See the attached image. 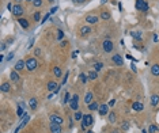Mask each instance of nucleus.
Wrapping results in <instances>:
<instances>
[{
  "mask_svg": "<svg viewBox=\"0 0 159 133\" xmlns=\"http://www.w3.org/2000/svg\"><path fill=\"white\" fill-rule=\"evenodd\" d=\"M83 124H82V128L83 129H86V126H90V125H92V116L91 114H85V116H83Z\"/></svg>",
  "mask_w": 159,
  "mask_h": 133,
  "instance_id": "1",
  "label": "nucleus"
},
{
  "mask_svg": "<svg viewBox=\"0 0 159 133\" xmlns=\"http://www.w3.org/2000/svg\"><path fill=\"white\" fill-rule=\"evenodd\" d=\"M136 8L140 10V11H143V12H147L148 11V4L146 0H136Z\"/></svg>",
  "mask_w": 159,
  "mask_h": 133,
  "instance_id": "2",
  "label": "nucleus"
},
{
  "mask_svg": "<svg viewBox=\"0 0 159 133\" xmlns=\"http://www.w3.org/2000/svg\"><path fill=\"white\" fill-rule=\"evenodd\" d=\"M102 48H104V50L106 52V53H110L111 50H113V42H111L110 40H105L104 41V44H102Z\"/></svg>",
  "mask_w": 159,
  "mask_h": 133,
  "instance_id": "3",
  "label": "nucleus"
},
{
  "mask_svg": "<svg viewBox=\"0 0 159 133\" xmlns=\"http://www.w3.org/2000/svg\"><path fill=\"white\" fill-rule=\"evenodd\" d=\"M26 68L29 71H34L37 68V60L35 59H29L26 60Z\"/></svg>",
  "mask_w": 159,
  "mask_h": 133,
  "instance_id": "4",
  "label": "nucleus"
},
{
  "mask_svg": "<svg viewBox=\"0 0 159 133\" xmlns=\"http://www.w3.org/2000/svg\"><path fill=\"white\" fill-rule=\"evenodd\" d=\"M78 102H79V97L75 94L73 97H72V99L69 101V106H71L72 110H78Z\"/></svg>",
  "mask_w": 159,
  "mask_h": 133,
  "instance_id": "5",
  "label": "nucleus"
},
{
  "mask_svg": "<svg viewBox=\"0 0 159 133\" xmlns=\"http://www.w3.org/2000/svg\"><path fill=\"white\" fill-rule=\"evenodd\" d=\"M49 120H50V122H53V124H59V125H61V124L64 122V120H63L60 116H57V114H50Z\"/></svg>",
  "mask_w": 159,
  "mask_h": 133,
  "instance_id": "6",
  "label": "nucleus"
},
{
  "mask_svg": "<svg viewBox=\"0 0 159 133\" xmlns=\"http://www.w3.org/2000/svg\"><path fill=\"white\" fill-rule=\"evenodd\" d=\"M12 14H14L15 16H21V15L23 14V7H22L21 4L14 6V8H12Z\"/></svg>",
  "mask_w": 159,
  "mask_h": 133,
  "instance_id": "7",
  "label": "nucleus"
},
{
  "mask_svg": "<svg viewBox=\"0 0 159 133\" xmlns=\"http://www.w3.org/2000/svg\"><path fill=\"white\" fill-rule=\"evenodd\" d=\"M50 133H61V125H59V124H53L50 122Z\"/></svg>",
  "mask_w": 159,
  "mask_h": 133,
  "instance_id": "8",
  "label": "nucleus"
},
{
  "mask_svg": "<svg viewBox=\"0 0 159 133\" xmlns=\"http://www.w3.org/2000/svg\"><path fill=\"white\" fill-rule=\"evenodd\" d=\"M111 59H113V63H114V64H117V65H120V66L124 64L123 56H120V54H114L113 57H111Z\"/></svg>",
  "mask_w": 159,
  "mask_h": 133,
  "instance_id": "9",
  "label": "nucleus"
},
{
  "mask_svg": "<svg viewBox=\"0 0 159 133\" xmlns=\"http://www.w3.org/2000/svg\"><path fill=\"white\" fill-rule=\"evenodd\" d=\"M98 16H94V15H88V16H86V22L87 23H90V25H95V23H98Z\"/></svg>",
  "mask_w": 159,
  "mask_h": 133,
  "instance_id": "10",
  "label": "nucleus"
},
{
  "mask_svg": "<svg viewBox=\"0 0 159 133\" xmlns=\"http://www.w3.org/2000/svg\"><path fill=\"white\" fill-rule=\"evenodd\" d=\"M25 66H26V61L19 60V61H16V64H15V71H16V72H18V71H22Z\"/></svg>",
  "mask_w": 159,
  "mask_h": 133,
  "instance_id": "11",
  "label": "nucleus"
},
{
  "mask_svg": "<svg viewBox=\"0 0 159 133\" xmlns=\"http://www.w3.org/2000/svg\"><path fill=\"white\" fill-rule=\"evenodd\" d=\"M107 110H109L107 104H101L99 109H98V111H99L101 116H106V114H107Z\"/></svg>",
  "mask_w": 159,
  "mask_h": 133,
  "instance_id": "12",
  "label": "nucleus"
},
{
  "mask_svg": "<svg viewBox=\"0 0 159 133\" xmlns=\"http://www.w3.org/2000/svg\"><path fill=\"white\" fill-rule=\"evenodd\" d=\"M57 88H59V84L56 83V82H49L48 83V90L49 91H56Z\"/></svg>",
  "mask_w": 159,
  "mask_h": 133,
  "instance_id": "13",
  "label": "nucleus"
},
{
  "mask_svg": "<svg viewBox=\"0 0 159 133\" xmlns=\"http://www.w3.org/2000/svg\"><path fill=\"white\" fill-rule=\"evenodd\" d=\"M132 109H133L135 111H142V110H143V103H140V102H135V103L132 104Z\"/></svg>",
  "mask_w": 159,
  "mask_h": 133,
  "instance_id": "14",
  "label": "nucleus"
},
{
  "mask_svg": "<svg viewBox=\"0 0 159 133\" xmlns=\"http://www.w3.org/2000/svg\"><path fill=\"white\" fill-rule=\"evenodd\" d=\"M151 73H152L154 76H159V65H158V64H154V65L151 66Z\"/></svg>",
  "mask_w": 159,
  "mask_h": 133,
  "instance_id": "15",
  "label": "nucleus"
},
{
  "mask_svg": "<svg viewBox=\"0 0 159 133\" xmlns=\"http://www.w3.org/2000/svg\"><path fill=\"white\" fill-rule=\"evenodd\" d=\"M91 33V28L88 27V26H83L82 28H80V34L82 35H87V34H90Z\"/></svg>",
  "mask_w": 159,
  "mask_h": 133,
  "instance_id": "16",
  "label": "nucleus"
},
{
  "mask_svg": "<svg viewBox=\"0 0 159 133\" xmlns=\"http://www.w3.org/2000/svg\"><path fill=\"white\" fill-rule=\"evenodd\" d=\"M85 103H86V104L92 103V92H87V94H86V97H85Z\"/></svg>",
  "mask_w": 159,
  "mask_h": 133,
  "instance_id": "17",
  "label": "nucleus"
},
{
  "mask_svg": "<svg viewBox=\"0 0 159 133\" xmlns=\"http://www.w3.org/2000/svg\"><path fill=\"white\" fill-rule=\"evenodd\" d=\"M16 114H18L19 117H25V116H26V114H25V109H23V104H19V106H18Z\"/></svg>",
  "mask_w": 159,
  "mask_h": 133,
  "instance_id": "18",
  "label": "nucleus"
},
{
  "mask_svg": "<svg viewBox=\"0 0 159 133\" xmlns=\"http://www.w3.org/2000/svg\"><path fill=\"white\" fill-rule=\"evenodd\" d=\"M18 23H19L23 28H27L29 27V22L26 21V19H23V18H19V21H18Z\"/></svg>",
  "mask_w": 159,
  "mask_h": 133,
  "instance_id": "19",
  "label": "nucleus"
},
{
  "mask_svg": "<svg viewBox=\"0 0 159 133\" xmlns=\"http://www.w3.org/2000/svg\"><path fill=\"white\" fill-rule=\"evenodd\" d=\"M29 106L31 107V110H35V109H37V99H35V98H31V99L29 101Z\"/></svg>",
  "mask_w": 159,
  "mask_h": 133,
  "instance_id": "20",
  "label": "nucleus"
},
{
  "mask_svg": "<svg viewBox=\"0 0 159 133\" xmlns=\"http://www.w3.org/2000/svg\"><path fill=\"white\" fill-rule=\"evenodd\" d=\"M158 103H159V97L158 95H152L151 97V106H156Z\"/></svg>",
  "mask_w": 159,
  "mask_h": 133,
  "instance_id": "21",
  "label": "nucleus"
},
{
  "mask_svg": "<svg viewBox=\"0 0 159 133\" xmlns=\"http://www.w3.org/2000/svg\"><path fill=\"white\" fill-rule=\"evenodd\" d=\"M10 76H11V80H12V82H18V80H19V75H18L16 71H12Z\"/></svg>",
  "mask_w": 159,
  "mask_h": 133,
  "instance_id": "22",
  "label": "nucleus"
},
{
  "mask_svg": "<svg viewBox=\"0 0 159 133\" xmlns=\"http://www.w3.org/2000/svg\"><path fill=\"white\" fill-rule=\"evenodd\" d=\"M87 76H88V79H91V80H95V79L98 78V75H97V71H90Z\"/></svg>",
  "mask_w": 159,
  "mask_h": 133,
  "instance_id": "23",
  "label": "nucleus"
},
{
  "mask_svg": "<svg viewBox=\"0 0 159 133\" xmlns=\"http://www.w3.org/2000/svg\"><path fill=\"white\" fill-rule=\"evenodd\" d=\"M10 88H11L10 83H3V84H2V91H3V92H8V91H10Z\"/></svg>",
  "mask_w": 159,
  "mask_h": 133,
  "instance_id": "24",
  "label": "nucleus"
},
{
  "mask_svg": "<svg viewBox=\"0 0 159 133\" xmlns=\"http://www.w3.org/2000/svg\"><path fill=\"white\" fill-rule=\"evenodd\" d=\"M53 73H54L56 78H60V76H61V69L59 68V66H54V68H53Z\"/></svg>",
  "mask_w": 159,
  "mask_h": 133,
  "instance_id": "25",
  "label": "nucleus"
},
{
  "mask_svg": "<svg viewBox=\"0 0 159 133\" xmlns=\"http://www.w3.org/2000/svg\"><path fill=\"white\" fill-rule=\"evenodd\" d=\"M88 109H90V110H98V109H99V104H98L97 102H92V103L88 104Z\"/></svg>",
  "mask_w": 159,
  "mask_h": 133,
  "instance_id": "26",
  "label": "nucleus"
},
{
  "mask_svg": "<svg viewBox=\"0 0 159 133\" xmlns=\"http://www.w3.org/2000/svg\"><path fill=\"white\" fill-rule=\"evenodd\" d=\"M79 78H80V82H82V83H87V80H88V76H86L85 73H80Z\"/></svg>",
  "mask_w": 159,
  "mask_h": 133,
  "instance_id": "27",
  "label": "nucleus"
},
{
  "mask_svg": "<svg viewBox=\"0 0 159 133\" xmlns=\"http://www.w3.org/2000/svg\"><path fill=\"white\" fill-rule=\"evenodd\" d=\"M109 121L111 122V124H114L116 122V114L111 111V113H109Z\"/></svg>",
  "mask_w": 159,
  "mask_h": 133,
  "instance_id": "28",
  "label": "nucleus"
},
{
  "mask_svg": "<svg viewBox=\"0 0 159 133\" xmlns=\"http://www.w3.org/2000/svg\"><path fill=\"white\" fill-rule=\"evenodd\" d=\"M101 18H102V19H105V21H107V19L110 18V14H109L107 11H102V14H101Z\"/></svg>",
  "mask_w": 159,
  "mask_h": 133,
  "instance_id": "29",
  "label": "nucleus"
},
{
  "mask_svg": "<svg viewBox=\"0 0 159 133\" xmlns=\"http://www.w3.org/2000/svg\"><path fill=\"white\" fill-rule=\"evenodd\" d=\"M102 66H104V65H102V63H95V64H94V71H97V72L101 71Z\"/></svg>",
  "mask_w": 159,
  "mask_h": 133,
  "instance_id": "30",
  "label": "nucleus"
},
{
  "mask_svg": "<svg viewBox=\"0 0 159 133\" xmlns=\"http://www.w3.org/2000/svg\"><path fill=\"white\" fill-rule=\"evenodd\" d=\"M130 34H132V37H133V38H136V40H140V38H142V35H140V33L132 31V33H130Z\"/></svg>",
  "mask_w": 159,
  "mask_h": 133,
  "instance_id": "31",
  "label": "nucleus"
},
{
  "mask_svg": "<svg viewBox=\"0 0 159 133\" xmlns=\"http://www.w3.org/2000/svg\"><path fill=\"white\" fill-rule=\"evenodd\" d=\"M148 132H149V133H155V132H156V126H155V125H149V126H148Z\"/></svg>",
  "mask_w": 159,
  "mask_h": 133,
  "instance_id": "32",
  "label": "nucleus"
},
{
  "mask_svg": "<svg viewBox=\"0 0 159 133\" xmlns=\"http://www.w3.org/2000/svg\"><path fill=\"white\" fill-rule=\"evenodd\" d=\"M82 118H83L82 113H80V111H76V114H75V120H76V121H79V120H82Z\"/></svg>",
  "mask_w": 159,
  "mask_h": 133,
  "instance_id": "33",
  "label": "nucleus"
},
{
  "mask_svg": "<svg viewBox=\"0 0 159 133\" xmlns=\"http://www.w3.org/2000/svg\"><path fill=\"white\" fill-rule=\"evenodd\" d=\"M14 56H15V53H14V52H10V53H8V56H7V61H11V60L14 59Z\"/></svg>",
  "mask_w": 159,
  "mask_h": 133,
  "instance_id": "34",
  "label": "nucleus"
},
{
  "mask_svg": "<svg viewBox=\"0 0 159 133\" xmlns=\"http://www.w3.org/2000/svg\"><path fill=\"white\" fill-rule=\"evenodd\" d=\"M33 4H34L35 7H41V6H42V0H34Z\"/></svg>",
  "mask_w": 159,
  "mask_h": 133,
  "instance_id": "35",
  "label": "nucleus"
},
{
  "mask_svg": "<svg viewBox=\"0 0 159 133\" xmlns=\"http://www.w3.org/2000/svg\"><path fill=\"white\" fill-rule=\"evenodd\" d=\"M34 19H35L37 22H38L40 19H41V14H40V12H35V14H34Z\"/></svg>",
  "mask_w": 159,
  "mask_h": 133,
  "instance_id": "36",
  "label": "nucleus"
},
{
  "mask_svg": "<svg viewBox=\"0 0 159 133\" xmlns=\"http://www.w3.org/2000/svg\"><path fill=\"white\" fill-rule=\"evenodd\" d=\"M68 75H69V72H67V73H65V76H64V79H63V82H61V84L64 86L65 83H67V79H68Z\"/></svg>",
  "mask_w": 159,
  "mask_h": 133,
  "instance_id": "37",
  "label": "nucleus"
},
{
  "mask_svg": "<svg viewBox=\"0 0 159 133\" xmlns=\"http://www.w3.org/2000/svg\"><path fill=\"white\" fill-rule=\"evenodd\" d=\"M63 37H64V33H63V30H59V31H57V38H59V40H61Z\"/></svg>",
  "mask_w": 159,
  "mask_h": 133,
  "instance_id": "38",
  "label": "nucleus"
},
{
  "mask_svg": "<svg viewBox=\"0 0 159 133\" xmlns=\"http://www.w3.org/2000/svg\"><path fill=\"white\" fill-rule=\"evenodd\" d=\"M49 16H50V12H48V14H46V15L42 18V23H45L46 21H48V18H49Z\"/></svg>",
  "mask_w": 159,
  "mask_h": 133,
  "instance_id": "39",
  "label": "nucleus"
},
{
  "mask_svg": "<svg viewBox=\"0 0 159 133\" xmlns=\"http://www.w3.org/2000/svg\"><path fill=\"white\" fill-rule=\"evenodd\" d=\"M71 99H69V94L67 92V94H65V99H64V103H68Z\"/></svg>",
  "mask_w": 159,
  "mask_h": 133,
  "instance_id": "40",
  "label": "nucleus"
},
{
  "mask_svg": "<svg viewBox=\"0 0 159 133\" xmlns=\"http://www.w3.org/2000/svg\"><path fill=\"white\" fill-rule=\"evenodd\" d=\"M72 2H73V3H76V4H83V3L86 2V0H72Z\"/></svg>",
  "mask_w": 159,
  "mask_h": 133,
  "instance_id": "41",
  "label": "nucleus"
},
{
  "mask_svg": "<svg viewBox=\"0 0 159 133\" xmlns=\"http://www.w3.org/2000/svg\"><path fill=\"white\" fill-rule=\"evenodd\" d=\"M123 128H124V129H128V128H129V124H128L127 121H125V122L123 124Z\"/></svg>",
  "mask_w": 159,
  "mask_h": 133,
  "instance_id": "42",
  "label": "nucleus"
},
{
  "mask_svg": "<svg viewBox=\"0 0 159 133\" xmlns=\"http://www.w3.org/2000/svg\"><path fill=\"white\" fill-rule=\"evenodd\" d=\"M57 10H59V8H57V7H53V8H52V10H50V11H49V12H50V14H54V12H56V11H57Z\"/></svg>",
  "mask_w": 159,
  "mask_h": 133,
  "instance_id": "43",
  "label": "nucleus"
},
{
  "mask_svg": "<svg viewBox=\"0 0 159 133\" xmlns=\"http://www.w3.org/2000/svg\"><path fill=\"white\" fill-rule=\"evenodd\" d=\"M7 8L10 10V11H12V8H14V6H12L11 3H8V4H7Z\"/></svg>",
  "mask_w": 159,
  "mask_h": 133,
  "instance_id": "44",
  "label": "nucleus"
},
{
  "mask_svg": "<svg viewBox=\"0 0 159 133\" xmlns=\"http://www.w3.org/2000/svg\"><path fill=\"white\" fill-rule=\"evenodd\" d=\"M40 53H41L40 49H37V50H35V56H40Z\"/></svg>",
  "mask_w": 159,
  "mask_h": 133,
  "instance_id": "45",
  "label": "nucleus"
},
{
  "mask_svg": "<svg viewBox=\"0 0 159 133\" xmlns=\"http://www.w3.org/2000/svg\"><path fill=\"white\" fill-rule=\"evenodd\" d=\"M101 3H102V4H105V3H107V0H101Z\"/></svg>",
  "mask_w": 159,
  "mask_h": 133,
  "instance_id": "46",
  "label": "nucleus"
},
{
  "mask_svg": "<svg viewBox=\"0 0 159 133\" xmlns=\"http://www.w3.org/2000/svg\"><path fill=\"white\" fill-rule=\"evenodd\" d=\"M26 2H34V0H26Z\"/></svg>",
  "mask_w": 159,
  "mask_h": 133,
  "instance_id": "47",
  "label": "nucleus"
},
{
  "mask_svg": "<svg viewBox=\"0 0 159 133\" xmlns=\"http://www.w3.org/2000/svg\"><path fill=\"white\" fill-rule=\"evenodd\" d=\"M86 133H92V132H91V130H88V132H86Z\"/></svg>",
  "mask_w": 159,
  "mask_h": 133,
  "instance_id": "48",
  "label": "nucleus"
},
{
  "mask_svg": "<svg viewBox=\"0 0 159 133\" xmlns=\"http://www.w3.org/2000/svg\"><path fill=\"white\" fill-rule=\"evenodd\" d=\"M15 2H22V0H15Z\"/></svg>",
  "mask_w": 159,
  "mask_h": 133,
  "instance_id": "49",
  "label": "nucleus"
},
{
  "mask_svg": "<svg viewBox=\"0 0 159 133\" xmlns=\"http://www.w3.org/2000/svg\"><path fill=\"white\" fill-rule=\"evenodd\" d=\"M49 2H54V0H49Z\"/></svg>",
  "mask_w": 159,
  "mask_h": 133,
  "instance_id": "50",
  "label": "nucleus"
},
{
  "mask_svg": "<svg viewBox=\"0 0 159 133\" xmlns=\"http://www.w3.org/2000/svg\"><path fill=\"white\" fill-rule=\"evenodd\" d=\"M143 133H146V130H143Z\"/></svg>",
  "mask_w": 159,
  "mask_h": 133,
  "instance_id": "51",
  "label": "nucleus"
},
{
  "mask_svg": "<svg viewBox=\"0 0 159 133\" xmlns=\"http://www.w3.org/2000/svg\"><path fill=\"white\" fill-rule=\"evenodd\" d=\"M114 133H118V132H114Z\"/></svg>",
  "mask_w": 159,
  "mask_h": 133,
  "instance_id": "52",
  "label": "nucleus"
}]
</instances>
